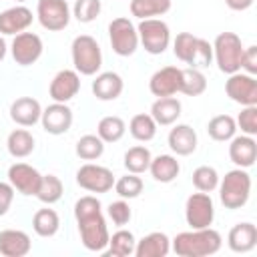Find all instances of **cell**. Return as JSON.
Instances as JSON below:
<instances>
[{"mask_svg":"<svg viewBox=\"0 0 257 257\" xmlns=\"http://www.w3.org/2000/svg\"><path fill=\"white\" fill-rule=\"evenodd\" d=\"M106 213H108V217L112 219V223L118 225V227L126 225V223L131 221V217H133V211H131V207H128V203H126L124 199L110 203L108 209H106Z\"/></svg>","mask_w":257,"mask_h":257,"instance_id":"cell-43","label":"cell"},{"mask_svg":"<svg viewBox=\"0 0 257 257\" xmlns=\"http://www.w3.org/2000/svg\"><path fill=\"white\" fill-rule=\"evenodd\" d=\"M251 195V175L237 167L219 181V199L225 209H241Z\"/></svg>","mask_w":257,"mask_h":257,"instance_id":"cell-4","label":"cell"},{"mask_svg":"<svg viewBox=\"0 0 257 257\" xmlns=\"http://www.w3.org/2000/svg\"><path fill=\"white\" fill-rule=\"evenodd\" d=\"M143 187H145L143 179L135 173H128L118 181H114V191L120 199H137L143 193Z\"/></svg>","mask_w":257,"mask_h":257,"instance_id":"cell-40","label":"cell"},{"mask_svg":"<svg viewBox=\"0 0 257 257\" xmlns=\"http://www.w3.org/2000/svg\"><path fill=\"white\" fill-rule=\"evenodd\" d=\"M227 245L235 253H249L257 245V227L249 221L237 223L227 237Z\"/></svg>","mask_w":257,"mask_h":257,"instance_id":"cell-23","label":"cell"},{"mask_svg":"<svg viewBox=\"0 0 257 257\" xmlns=\"http://www.w3.org/2000/svg\"><path fill=\"white\" fill-rule=\"evenodd\" d=\"M149 90L161 98V96H173L181 90V68L177 66H163L157 70L149 80Z\"/></svg>","mask_w":257,"mask_h":257,"instance_id":"cell-17","label":"cell"},{"mask_svg":"<svg viewBox=\"0 0 257 257\" xmlns=\"http://www.w3.org/2000/svg\"><path fill=\"white\" fill-rule=\"evenodd\" d=\"M62 191H64V185L56 175H42L40 187H38L34 197H38V201H42L46 205H52V203L60 201Z\"/></svg>","mask_w":257,"mask_h":257,"instance_id":"cell-38","label":"cell"},{"mask_svg":"<svg viewBox=\"0 0 257 257\" xmlns=\"http://www.w3.org/2000/svg\"><path fill=\"white\" fill-rule=\"evenodd\" d=\"M167 143L171 151L179 157H189L197 151V133L189 124H177L171 128Z\"/></svg>","mask_w":257,"mask_h":257,"instance_id":"cell-22","label":"cell"},{"mask_svg":"<svg viewBox=\"0 0 257 257\" xmlns=\"http://www.w3.org/2000/svg\"><path fill=\"white\" fill-rule=\"evenodd\" d=\"M243 42L235 32H221L213 42V58L221 72L233 74L241 70Z\"/></svg>","mask_w":257,"mask_h":257,"instance_id":"cell-6","label":"cell"},{"mask_svg":"<svg viewBox=\"0 0 257 257\" xmlns=\"http://www.w3.org/2000/svg\"><path fill=\"white\" fill-rule=\"evenodd\" d=\"M6 149L14 159H24L34 151V137L26 128H14L6 139Z\"/></svg>","mask_w":257,"mask_h":257,"instance_id":"cell-29","label":"cell"},{"mask_svg":"<svg viewBox=\"0 0 257 257\" xmlns=\"http://www.w3.org/2000/svg\"><path fill=\"white\" fill-rule=\"evenodd\" d=\"M181 108L183 106H181V100L179 98H175V96H161V98H157L153 102L149 114L155 118L157 124L169 126V124H173L181 116Z\"/></svg>","mask_w":257,"mask_h":257,"instance_id":"cell-26","label":"cell"},{"mask_svg":"<svg viewBox=\"0 0 257 257\" xmlns=\"http://www.w3.org/2000/svg\"><path fill=\"white\" fill-rule=\"evenodd\" d=\"M173 0H131V14L139 20L157 18L171 10Z\"/></svg>","mask_w":257,"mask_h":257,"instance_id":"cell-28","label":"cell"},{"mask_svg":"<svg viewBox=\"0 0 257 257\" xmlns=\"http://www.w3.org/2000/svg\"><path fill=\"white\" fill-rule=\"evenodd\" d=\"M237 126L241 128L243 135L255 137L257 135V104L253 106H243V110L237 116Z\"/></svg>","mask_w":257,"mask_h":257,"instance_id":"cell-42","label":"cell"},{"mask_svg":"<svg viewBox=\"0 0 257 257\" xmlns=\"http://www.w3.org/2000/svg\"><path fill=\"white\" fill-rule=\"evenodd\" d=\"M14 201V187L10 183H0V217L8 213Z\"/></svg>","mask_w":257,"mask_h":257,"instance_id":"cell-45","label":"cell"},{"mask_svg":"<svg viewBox=\"0 0 257 257\" xmlns=\"http://www.w3.org/2000/svg\"><path fill=\"white\" fill-rule=\"evenodd\" d=\"M207 133L213 141H219V143H225V141H231L237 133V122L231 114H217L209 120L207 124Z\"/></svg>","mask_w":257,"mask_h":257,"instance_id":"cell-31","label":"cell"},{"mask_svg":"<svg viewBox=\"0 0 257 257\" xmlns=\"http://www.w3.org/2000/svg\"><path fill=\"white\" fill-rule=\"evenodd\" d=\"M122 88H124V82H122L120 74H116L112 70L100 72L92 80V94L98 100H114L122 94Z\"/></svg>","mask_w":257,"mask_h":257,"instance_id":"cell-24","label":"cell"},{"mask_svg":"<svg viewBox=\"0 0 257 257\" xmlns=\"http://www.w3.org/2000/svg\"><path fill=\"white\" fill-rule=\"evenodd\" d=\"M42 50H44L42 38L38 34H34V32H26V30L20 32V34H16L14 40H12V46H10L12 58L20 66L34 64L42 56Z\"/></svg>","mask_w":257,"mask_h":257,"instance_id":"cell-12","label":"cell"},{"mask_svg":"<svg viewBox=\"0 0 257 257\" xmlns=\"http://www.w3.org/2000/svg\"><path fill=\"white\" fill-rule=\"evenodd\" d=\"M169 251H171V239L161 231H153L145 235L135 245L137 257H167Z\"/></svg>","mask_w":257,"mask_h":257,"instance_id":"cell-25","label":"cell"},{"mask_svg":"<svg viewBox=\"0 0 257 257\" xmlns=\"http://www.w3.org/2000/svg\"><path fill=\"white\" fill-rule=\"evenodd\" d=\"M40 122L48 135H64L72 126V108L66 102H52L42 110Z\"/></svg>","mask_w":257,"mask_h":257,"instance_id":"cell-15","label":"cell"},{"mask_svg":"<svg viewBox=\"0 0 257 257\" xmlns=\"http://www.w3.org/2000/svg\"><path fill=\"white\" fill-rule=\"evenodd\" d=\"M173 52L191 68H207L213 62V44L191 32H179L173 42Z\"/></svg>","mask_w":257,"mask_h":257,"instance_id":"cell-3","label":"cell"},{"mask_svg":"<svg viewBox=\"0 0 257 257\" xmlns=\"http://www.w3.org/2000/svg\"><path fill=\"white\" fill-rule=\"evenodd\" d=\"M32 249V241L28 233L20 229H4L0 231V255L4 257H24Z\"/></svg>","mask_w":257,"mask_h":257,"instance_id":"cell-19","label":"cell"},{"mask_svg":"<svg viewBox=\"0 0 257 257\" xmlns=\"http://www.w3.org/2000/svg\"><path fill=\"white\" fill-rule=\"evenodd\" d=\"M76 183L88 193H108L114 187V175L106 167L86 163L76 171Z\"/></svg>","mask_w":257,"mask_h":257,"instance_id":"cell-10","label":"cell"},{"mask_svg":"<svg viewBox=\"0 0 257 257\" xmlns=\"http://www.w3.org/2000/svg\"><path fill=\"white\" fill-rule=\"evenodd\" d=\"M193 185L197 187V191H203V193L215 191L219 187V173H217V169H213L209 165L197 167L193 171Z\"/></svg>","mask_w":257,"mask_h":257,"instance_id":"cell-39","label":"cell"},{"mask_svg":"<svg viewBox=\"0 0 257 257\" xmlns=\"http://www.w3.org/2000/svg\"><path fill=\"white\" fill-rule=\"evenodd\" d=\"M76 157L82 161H96L104 153V141L98 135H84L76 141Z\"/></svg>","mask_w":257,"mask_h":257,"instance_id":"cell-37","label":"cell"},{"mask_svg":"<svg viewBox=\"0 0 257 257\" xmlns=\"http://www.w3.org/2000/svg\"><path fill=\"white\" fill-rule=\"evenodd\" d=\"M225 4H227L231 10H237V12H241V10H247V8H251V6H253V0H225Z\"/></svg>","mask_w":257,"mask_h":257,"instance_id":"cell-46","label":"cell"},{"mask_svg":"<svg viewBox=\"0 0 257 257\" xmlns=\"http://www.w3.org/2000/svg\"><path fill=\"white\" fill-rule=\"evenodd\" d=\"M151 151L145 147V145H137V147H131L126 153H124V169L128 173H135V175H141L145 171H149V165H151Z\"/></svg>","mask_w":257,"mask_h":257,"instance_id":"cell-35","label":"cell"},{"mask_svg":"<svg viewBox=\"0 0 257 257\" xmlns=\"http://www.w3.org/2000/svg\"><path fill=\"white\" fill-rule=\"evenodd\" d=\"M229 159L241 169L253 167L255 159H257V143H255V139L249 137V135L233 137L231 145H229Z\"/></svg>","mask_w":257,"mask_h":257,"instance_id":"cell-20","label":"cell"},{"mask_svg":"<svg viewBox=\"0 0 257 257\" xmlns=\"http://www.w3.org/2000/svg\"><path fill=\"white\" fill-rule=\"evenodd\" d=\"M40 181H42V175L32 165L14 163L8 169V183L14 187V191H18V193H22L26 197L36 195V191L40 187Z\"/></svg>","mask_w":257,"mask_h":257,"instance_id":"cell-14","label":"cell"},{"mask_svg":"<svg viewBox=\"0 0 257 257\" xmlns=\"http://www.w3.org/2000/svg\"><path fill=\"white\" fill-rule=\"evenodd\" d=\"M139 42L149 54H163L169 48L171 42V30L169 24L161 18H145L137 26Z\"/></svg>","mask_w":257,"mask_h":257,"instance_id":"cell-7","label":"cell"},{"mask_svg":"<svg viewBox=\"0 0 257 257\" xmlns=\"http://www.w3.org/2000/svg\"><path fill=\"white\" fill-rule=\"evenodd\" d=\"M135 245H137V239L131 231L126 229H118L116 233H112L108 237V249H106V255H112V257H128L135 253Z\"/></svg>","mask_w":257,"mask_h":257,"instance_id":"cell-32","label":"cell"},{"mask_svg":"<svg viewBox=\"0 0 257 257\" xmlns=\"http://www.w3.org/2000/svg\"><path fill=\"white\" fill-rule=\"evenodd\" d=\"M34 16H32V10L26 8V6H12L4 12H0V34H20L24 32L30 24H32Z\"/></svg>","mask_w":257,"mask_h":257,"instance_id":"cell-18","label":"cell"},{"mask_svg":"<svg viewBox=\"0 0 257 257\" xmlns=\"http://www.w3.org/2000/svg\"><path fill=\"white\" fill-rule=\"evenodd\" d=\"M80 90V76L76 70L64 68L60 72L54 74V78L50 80V98L54 102H68L70 98H74Z\"/></svg>","mask_w":257,"mask_h":257,"instance_id":"cell-16","label":"cell"},{"mask_svg":"<svg viewBox=\"0 0 257 257\" xmlns=\"http://www.w3.org/2000/svg\"><path fill=\"white\" fill-rule=\"evenodd\" d=\"M108 40L112 52L118 56H131L139 48V32L137 26L128 18H114L108 24Z\"/></svg>","mask_w":257,"mask_h":257,"instance_id":"cell-8","label":"cell"},{"mask_svg":"<svg viewBox=\"0 0 257 257\" xmlns=\"http://www.w3.org/2000/svg\"><path fill=\"white\" fill-rule=\"evenodd\" d=\"M149 171L153 175L155 181L159 183H173L179 173H181V165L173 155H159L155 159H151Z\"/></svg>","mask_w":257,"mask_h":257,"instance_id":"cell-27","label":"cell"},{"mask_svg":"<svg viewBox=\"0 0 257 257\" xmlns=\"http://www.w3.org/2000/svg\"><path fill=\"white\" fill-rule=\"evenodd\" d=\"M241 70H245L251 76L257 74V46L243 48V54H241Z\"/></svg>","mask_w":257,"mask_h":257,"instance_id":"cell-44","label":"cell"},{"mask_svg":"<svg viewBox=\"0 0 257 257\" xmlns=\"http://www.w3.org/2000/svg\"><path fill=\"white\" fill-rule=\"evenodd\" d=\"M157 126H159V124L155 122V118H153L151 114H145V112L135 114V116L131 118V122H128V131H131L133 139H137V141H141V143L153 141L155 135H157Z\"/></svg>","mask_w":257,"mask_h":257,"instance_id":"cell-34","label":"cell"},{"mask_svg":"<svg viewBox=\"0 0 257 257\" xmlns=\"http://www.w3.org/2000/svg\"><path fill=\"white\" fill-rule=\"evenodd\" d=\"M225 92L233 102L241 106L257 104V80L251 74H243V72L229 74L225 82Z\"/></svg>","mask_w":257,"mask_h":257,"instance_id":"cell-13","label":"cell"},{"mask_svg":"<svg viewBox=\"0 0 257 257\" xmlns=\"http://www.w3.org/2000/svg\"><path fill=\"white\" fill-rule=\"evenodd\" d=\"M207 90V78L199 68H181V90L187 96H199Z\"/></svg>","mask_w":257,"mask_h":257,"instance_id":"cell-33","label":"cell"},{"mask_svg":"<svg viewBox=\"0 0 257 257\" xmlns=\"http://www.w3.org/2000/svg\"><path fill=\"white\" fill-rule=\"evenodd\" d=\"M80 241L88 251H104L108 245V229L102 215V205L96 197L84 195L74 203Z\"/></svg>","mask_w":257,"mask_h":257,"instance_id":"cell-1","label":"cell"},{"mask_svg":"<svg viewBox=\"0 0 257 257\" xmlns=\"http://www.w3.org/2000/svg\"><path fill=\"white\" fill-rule=\"evenodd\" d=\"M36 16L42 28L50 32L64 30L70 22V8L66 0H38Z\"/></svg>","mask_w":257,"mask_h":257,"instance_id":"cell-11","label":"cell"},{"mask_svg":"<svg viewBox=\"0 0 257 257\" xmlns=\"http://www.w3.org/2000/svg\"><path fill=\"white\" fill-rule=\"evenodd\" d=\"M223 245L221 233L205 227V229H191L179 233L173 241L171 247L179 257H207L215 255Z\"/></svg>","mask_w":257,"mask_h":257,"instance_id":"cell-2","label":"cell"},{"mask_svg":"<svg viewBox=\"0 0 257 257\" xmlns=\"http://www.w3.org/2000/svg\"><path fill=\"white\" fill-rule=\"evenodd\" d=\"M58 227H60V217H58V213L54 209H48V207L38 209L34 213V217H32V229L40 237H52V235H56Z\"/></svg>","mask_w":257,"mask_h":257,"instance_id":"cell-30","label":"cell"},{"mask_svg":"<svg viewBox=\"0 0 257 257\" xmlns=\"http://www.w3.org/2000/svg\"><path fill=\"white\" fill-rule=\"evenodd\" d=\"M42 106L32 96H20L10 104V118L20 126H34L40 120Z\"/></svg>","mask_w":257,"mask_h":257,"instance_id":"cell-21","label":"cell"},{"mask_svg":"<svg viewBox=\"0 0 257 257\" xmlns=\"http://www.w3.org/2000/svg\"><path fill=\"white\" fill-rule=\"evenodd\" d=\"M16 2H24V0H16Z\"/></svg>","mask_w":257,"mask_h":257,"instance_id":"cell-48","label":"cell"},{"mask_svg":"<svg viewBox=\"0 0 257 257\" xmlns=\"http://www.w3.org/2000/svg\"><path fill=\"white\" fill-rule=\"evenodd\" d=\"M100 8H102L100 0H76L72 12H74V18L78 22L88 24V22L96 20V16L100 14Z\"/></svg>","mask_w":257,"mask_h":257,"instance_id":"cell-41","label":"cell"},{"mask_svg":"<svg viewBox=\"0 0 257 257\" xmlns=\"http://www.w3.org/2000/svg\"><path fill=\"white\" fill-rule=\"evenodd\" d=\"M124 133H126V124H124V120L120 116L110 114V116H104V118L98 120L96 135L104 143H116V141H120L124 137Z\"/></svg>","mask_w":257,"mask_h":257,"instance_id":"cell-36","label":"cell"},{"mask_svg":"<svg viewBox=\"0 0 257 257\" xmlns=\"http://www.w3.org/2000/svg\"><path fill=\"white\" fill-rule=\"evenodd\" d=\"M70 54H72V64L74 70L78 74L84 76H92L100 70L102 66V50L98 46V42L90 36V34H80L72 40L70 46Z\"/></svg>","mask_w":257,"mask_h":257,"instance_id":"cell-5","label":"cell"},{"mask_svg":"<svg viewBox=\"0 0 257 257\" xmlns=\"http://www.w3.org/2000/svg\"><path fill=\"white\" fill-rule=\"evenodd\" d=\"M4 56H6V42H4V38L0 36V62L4 60Z\"/></svg>","mask_w":257,"mask_h":257,"instance_id":"cell-47","label":"cell"},{"mask_svg":"<svg viewBox=\"0 0 257 257\" xmlns=\"http://www.w3.org/2000/svg\"><path fill=\"white\" fill-rule=\"evenodd\" d=\"M185 219L191 229H205L213 225L215 205L209 193H193L185 203Z\"/></svg>","mask_w":257,"mask_h":257,"instance_id":"cell-9","label":"cell"}]
</instances>
